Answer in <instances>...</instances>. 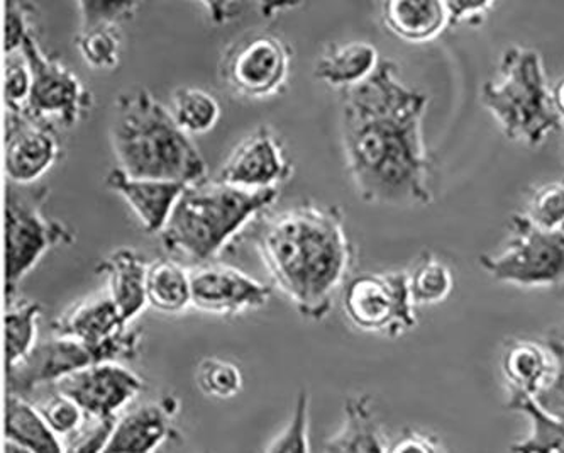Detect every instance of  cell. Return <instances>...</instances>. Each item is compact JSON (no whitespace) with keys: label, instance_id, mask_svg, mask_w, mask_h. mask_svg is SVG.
<instances>
[{"label":"cell","instance_id":"11","mask_svg":"<svg viewBox=\"0 0 564 453\" xmlns=\"http://www.w3.org/2000/svg\"><path fill=\"white\" fill-rule=\"evenodd\" d=\"M290 67L292 48L282 36L251 31L224 50L219 75L232 93L248 99H264L283 93Z\"/></svg>","mask_w":564,"mask_h":453},{"label":"cell","instance_id":"6","mask_svg":"<svg viewBox=\"0 0 564 453\" xmlns=\"http://www.w3.org/2000/svg\"><path fill=\"white\" fill-rule=\"evenodd\" d=\"M50 196L46 185H6V299L14 304L22 279L37 266L43 255L58 245H70L74 231L44 216Z\"/></svg>","mask_w":564,"mask_h":453},{"label":"cell","instance_id":"43","mask_svg":"<svg viewBox=\"0 0 564 453\" xmlns=\"http://www.w3.org/2000/svg\"><path fill=\"white\" fill-rule=\"evenodd\" d=\"M551 97H553L554 112L561 125H564V77H561L556 84L551 87Z\"/></svg>","mask_w":564,"mask_h":453},{"label":"cell","instance_id":"5","mask_svg":"<svg viewBox=\"0 0 564 453\" xmlns=\"http://www.w3.org/2000/svg\"><path fill=\"white\" fill-rule=\"evenodd\" d=\"M480 100L513 143L541 147L561 128L546 65L538 50L509 46L500 56L497 77L481 87Z\"/></svg>","mask_w":564,"mask_h":453},{"label":"cell","instance_id":"20","mask_svg":"<svg viewBox=\"0 0 564 453\" xmlns=\"http://www.w3.org/2000/svg\"><path fill=\"white\" fill-rule=\"evenodd\" d=\"M500 369L509 392L538 398L553 380L556 364L546 343L510 339L500 355Z\"/></svg>","mask_w":564,"mask_h":453},{"label":"cell","instance_id":"4","mask_svg":"<svg viewBox=\"0 0 564 453\" xmlns=\"http://www.w3.org/2000/svg\"><path fill=\"white\" fill-rule=\"evenodd\" d=\"M276 199L279 188L250 191L204 179L185 187L160 240L169 254L207 266Z\"/></svg>","mask_w":564,"mask_h":453},{"label":"cell","instance_id":"29","mask_svg":"<svg viewBox=\"0 0 564 453\" xmlns=\"http://www.w3.org/2000/svg\"><path fill=\"white\" fill-rule=\"evenodd\" d=\"M4 316L6 357L8 370L24 360L36 347L37 320L41 306L37 302L22 301L8 306Z\"/></svg>","mask_w":564,"mask_h":453},{"label":"cell","instance_id":"44","mask_svg":"<svg viewBox=\"0 0 564 453\" xmlns=\"http://www.w3.org/2000/svg\"><path fill=\"white\" fill-rule=\"evenodd\" d=\"M4 452L6 453H33V452H30V450L24 449V446L18 445V443L9 442V440H8V442H6Z\"/></svg>","mask_w":564,"mask_h":453},{"label":"cell","instance_id":"13","mask_svg":"<svg viewBox=\"0 0 564 453\" xmlns=\"http://www.w3.org/2000/svg\"><path fill=\"white\" fill-rule=\"evenodd\" d=\"M292 172L282 141L270 126L261 125L232 150L216 179L235 187L263 191L279 188Z\"/></svg>","mask_w":564,"mask_h":453},{"label":"cell","instance_id":"15","mask_svg":"<svg viewBox=\"0 0 564 453\" xmlns=\"http://www.w3.org/2000/svg\"><path fill=\"white\" fill-rule=\"evenodd\" d=\"M62 157L58 131L26 116H6L4 166L9 182L34 185Z\"/></svg>","mask_w":564,"mask_h":453},{"label":"cell","instance_id":"18","mask_svg":"<svg viewBox=\"0 0 564 453\" xmlns=\"http://www.w3.org/2000/svg\"><path fill=\"white\" fill-rule=\"evenodd\" d=\"M128 328L131 326L126 325L109 294L84 299L59 314L52 323L55 336L77 339L90 347H100Z\"/></svg>","mask_w":564,"mask_h":453},{"label":"cell","instance_id":"23","mask_svg":"<svg viewBox=\"0 0 564 453\" xmlns=\"http://www.w3.org/2000/svg\"><path fill=\"white\" fill-rule=\"evenodd\" d=\"M326 453H387L383 433L368 396H355L345 405V421L324 445Z\"/></svg>","mask_w":564,"mask_h":453},{"label":"cell","instance_id":"36","mask_svg":"<svg viewBox=\"0 0 564 453\" xmlns=\"http://www.w3.org/2000/svg\"><path fill=\"white\" fill-rule=\"evenodd\" d=\"M140 2H102V0H82L77 2L80 12V30L116 24L119 26L137 15Z\"/></svg>","mask_w":564,"mask_h":453},{"label":"cell","instance_id":"27","mask_svg":"<svg viewBox=\"0 0 564 453\" xmlns=\"http://www.w3.org/2000/svg\"><path fill=\"white\" fill-rule=\"evenodd\" d=\"M409 289L415 306H436L446 301L455 289V276L451 267L433 251L419 255L408 270Z\"/></svg>","mask_w":564,"mask_h":453},{"label":"cell","instance_id":"28","mask_svg":"<svg viewBox=\"0 0 564 453\" xmlns=\"http://www.w3.org/2000/svg\"><path fill=\"white\" fill-rule=\"evenodd\" d=\"M176 125L187 134L207 133L220 118V106L213 94L195 87H178L172 94L170 107Z\"/></svg>","mask_w":564,"mask_h":453},{"label":"cell","instance_id":"33","mask_svg":"<svg viewBox=\"0 0 564 453\" xmlns=\"http://www.w3.org/2000/svg\"><path fill=\"white\" fill-rule=\"evenodd\" d=\"M311 398L302 389L289 424L280 431L264 453H311L308 427H311Z\"/></svg>","mask_w":564,"mask_h":453},{"label":"cell","instance_id":"12","mask_svg":"<svg viewBox=\"0 0 564 453\" xmlns=\"http://www.w3.org/2000/svg\"><path fill=\"white\" fill-rule=\"evenodd\" d=\"M58 395L80 406L88 420H112L144 389L143 379L119 362L93 365L55 384Z\"/></svg>","mask_w":564,"mask_h":453},{"label":"cell","instance_id":"24","mask_svg":"<svg viewBox=\"0 0 564 453\" xmlns=\"http://www.w3.org/2000/svg\"><path fill=\"white\" fill-rule=\"evenodd\" d=\"M6 435L33 453H63V440L52 430L40 408L21 396L8 395Z\"/></svg>","mask_w":564,"mask_h":453},{"label":"cell","instance_id":"7","mask_svg":"<svg viewBox=\"0 0 564 453\" xmlns=\"http://www.w3.org/2000/svg\"><path fill=\"white\" fill-rule=\"evenodd\" d=\"M480 267L502 284L564 289V233L543 231L516 213L506 247L480 255Z\"/></svg>","mask_w":564,"mask_h":453},{"label":"cell","instance_id":"40","mask_svg":"<svg viewBox=\"0 0 564 453\" xmlns=\"http://www.w3.org/2000/svg\"><path fill=\"white\" fill-rule=\"evenodd\" d=\"M446 6L449 11L451 26H459V24L480 26L497 8L495 2H462V0L446 2Z\"/></svg>","mask_w":564,"mask_h":453},{"label":"cell","instance_id":"17","mask_svg":"<svg viewBox=\"0 0 564 453\" xmlns=\"http://www.w3.org/2000/svg\"><path fill=\"white\" fill-rule=\"evenodd\" d=\"M178 409L173 396L148 402L118 418L104 453H154L172 435V420Z\"/></svg>","mask_w":564,"mask_h":453},{"label":"cell","instance_id":"37","mask_svg":"<svg viewBox=\"0 0 564 453\" xmlns=\"http://www.w3.org/2000/svg\"><path fill=\"white\" fill-rule=\"evenodd\" d=\"M40 411L59 439H68L74 435L88 420L87 414L82 411L77 402L58 395V392L48 402L41 405Z\"/></svg>","mask_w":564,"mask_h":453},{"label":"cell","instance_id":"10","mask_svg":"<svg viewBox=\"0 0 564 453\" xmlns=\"http://www.w3.org/2000/svg\"><path fill=\"white\" fill-rule=\"evenodd\" d=\"M21 52L31 71L30 100L22 116L56 131L74 128L93 109V93L70 68L44 53L36 33L26 37Z\"/></svg>","mask_w":564,"mask_h":453},{"label":"cell","instance_id":"19","mask_svg":"<svg viewBox=\"0 0 564 453\" xmlns=\"http://www.w3.org/2000/svg\"><path fill=\"white\" fill-rule=\"evenodd\" d=\"M150 263L137 250L118 248L97 267V273L107 279V294L116 302L126 325L131 326L148 304L147 277Z\"/></svg>","mask_w":564,"mask_h":453},{"label":"cell","instance_id":"14","mask_svg":"<svg viewBox=\"0 0 564 453\" xmlns=\"http://www.w3.org/2000/svg\"><path fill=\"white\" fill-rule=\"evenodd\" d=\"M192 306L206 313L239 314L267 306L273 289L242 270L207 263L191 270Z\"/></svg>","mask_w":564,"mask_h":453},{"label":"cell","instance_id":"2","mask_svg":"<svg viewBox=\"0 0 564 453\" xmlns=\"http://www.w3.org/2000/svg\"><path fill=\"white\" fill-rule=\"evenodd\" d=\"M257 248L280 291L312 321L329 316L356 260L345 214L324 204H297L273 214L258 231Z\"/></svg>","mask_w":564,"mask_h":453},{"label":"cell","instance_id":"34","mask_svg":"<svg viewBox=\"0 0 564 453\" xmlns=\"http://www.w3.org/2000/svg\"><path fill=\"white\" fill-rule=\"evenodd\" d=\"M543 342L553 354L556 370H554L550 386L535 398V402L546 413L564 418V320L547 330Z\"/></svg>","mask_w":564,"mask_h":453},{"label":"cell","instance_id":"35","mask_svg":"<svg viewBox=\"0 0 564 453\" xmlns=\"http://www.w3.org/2000/svg\"><path fill=\"white\" fill-rule=\"evenodd\" d=\"M31 94V71L22 52L6 55L4 99L8 112L24 115Z\"/></svg>","mask_w":564,"mask_h":453},{"label":"cell","instance_id":"41","mask_svg":"<svg viewBox=\"0 0 564 453\" xmlns=\"http://www.w3.org/2000/svg\"><path fill=\"white\" fill-rule=\"evenodd\" d=\"M387 453H443V450L434 436L425 435L421 431L408 430L403 431Z\"/></svg>","mask_w":564,"mask_h":453},{"label":"cell","instance_id":"30","mask_svg":"<svg viewBox=\"0 0 564 453\" xmlns=\"http://www.w3.org/2000/svg\"><path fill=\"white\" fill-rule=\"evenodd\" d=\"M75 45L84 62L94 71H115L121 62V30L116 24L78 31Z\"/></svg>","mask_w":564,"mask_h":453},{"label":"cell","instance_id":"38","mask_svg":"<svg viewBox=\"0 0 564 453\" xmlns=\"http://www.w3.org/2000/svg\"><path fill=\"white\" fill-rule=\"evenodd\" d=\"M118 418L87 420V423L63 442V453H104Z\"/></svg>","mask_w":564,"mask_h":453},{"label":"cell","instance_id":"21","mask_svg":"<svg viewBox=\"0 0 564 453\" xmlns=\"http://www.w3.org/2000/svg\"><path fill=\"white\" fill-rule=\"evenodd\" d=\"M380 12L390 33L414 45L436 40L451 28L449 11L441 0H390Z\"/></svg>","mask_w":564,"mask_h":453},{"label":"cell","instance_id":"31","mask_svg":"<svg viewBox=\"0 0 564 453\" xmlns=\"http://www.w3.org/2000/svg\"><path fill=\"white\" fill-rule=\"evenodd\" d=\"M521 214L535 228L564 233V179L535 187Z\"/></svg>","mask_w":564,"mask_h":453},{"label":"cell","instance_id":"32","mask_svg":"<svg viewBox=\"0 0 564 453\" xmlns=\"http://www.w3.org/2000/svg\"><path fill=\"white\" fill-rule=\"evenodd\" d=\"M197 386L210 398L231 399L242 389V374L239 367L223 358H204L198 364Z\"/></svg>","mask_w":564,"mask_h":453},{"label":"cell","instance_id":"26","mask_svg":"<svg viewBox=\"0 0 564 453\" xmlns=\"http://www.w3.org/2000/svg\"><path fill=\"white\" fill-rule=\"evenodd\" d=\"M507 408L531 421V433L522 442L510 445L512 453H564V418L546 413L534 398L509 392Z\"/></svg>","mask_w":564,"mask_h":453},{"label":"cell","instance_id":"39","mask_svg":"<svg viewBox=\"0 0 564 453\" xmlns=\"http://www.w3.org/2000/svg\"><path fill=\"white\" fill-rule=\"evenodd\" d=\"M6 30H4V53L21 52L24 41L34 33L33 14L36 11L33 4L28 2H6Z\"/></svg>","mask_w":564,"mask_h":453},{"label":"cell","instance_id":"16","mask_svg":"<svg viewBox=\"0 0 564 453\" xmlns=\"http://www.w3.org/2000/svg\"><path fill=\"white\" fill-rule=\"evenodd\" d=\"M107 188L116 192L134 211L147 233H162L187 184L151 179H132L121 169L110 170Z\"/></svg>","mask_w":564,"mask_h":453},{"label":"cell","instance_id":"42","mask_svg":"<svg viewBox=\"0 0 564 453\" xmlns=\"http://www.w3.org/2000/svg\"><path fill=\"white\" fill-rule=\"evenodd\" d=\"M202 8L207 9V14L214 24H226L232 19L239 18L248 4L245 2H202Z\"/></svg>","mask_w":564,"mask_h":453},{"label":"cell","instance_id":"25","mask_svg":"<svg viewBox=\"0 0 564 453\" xmlns=\"http://www.w3.org/2000/svg\"><path fill=\"white\" fill-rule=\"evenodd\" d=\"M147 299L160 313L176 314L187 310L192 304L191 270L173 258L154 260L148 269Z\"/></svg>","mask_w":564,"mask_h":453},{"label":"cell","instance_id":"3","mask_svg":"<svg viewBox=\"0 0 564 453\" xmlns=\"http://www.w3.org/2000/svg\"><path fill=\"white\" fill-rule=\"evenodd\" d=\"M110 144L118 169L129 177L187 185L206 179V160L197 144L150 90L119 94L110 121Z\"/></svg>","mask_w":564,"mask_h":453},{"label":"cell","instance_id":"8","mask_svg":"<svg viewBox=\"0 0 564 453\" xmlns=\"http://www.w3.org/2000/svg\"><path fill=\"white\" fill-rule=\"evenodd\" d=\"M140 330L128 328L100 347H90L77 339L62 336L37 343L24 360L8 370L9 395L24 398L36 387L59 382L93 365L132 360L140 352Z\"/></svg>","mask_w":564,"mask_h":453},{"label":"cell","instance_id":"1","mask_svg":"<svg viewBox=\"0 0 564 453\" xmlns=\"http://www.w3.org/2000/svg\"><path fill=\"white\" fill-rule=\"evenodd\" d=\"M429 96L381 58L364 84L343 90L341 141L359 199L373 206L422 207L434 201V162L424 137Z\"/></svg>","mask_w":564,"mask_h":453},{"label":"cell","instance_id":"22","mask_svg":"<svg viewBox=\"0 0 564 453\" xmlns=\"http://www.w3.org/2000/svg\"><path fill=\"white\" fill-rule=\"evenodd\" d=\"M381 58L368 41L333 43L314 65V77L334 89L348 90L364 84L377 72Z\"/></svg>","mask_w":564,"mask_h":453},{"label":"cell","instance_id":"9","mask_svg":"<svg viewBox=\"0 0 564 453\" xmlns=\"http://www.w3.org/2000/svg\"><path fill=\"white\" fill-rule=\"evenodd\" d=\"M343 308L352 326L375 335L399 338L419 325L408 270L364 273L349 279L343 291Z\"/></svg>","mask_w":564,"mask_h":453}]
</instances>
